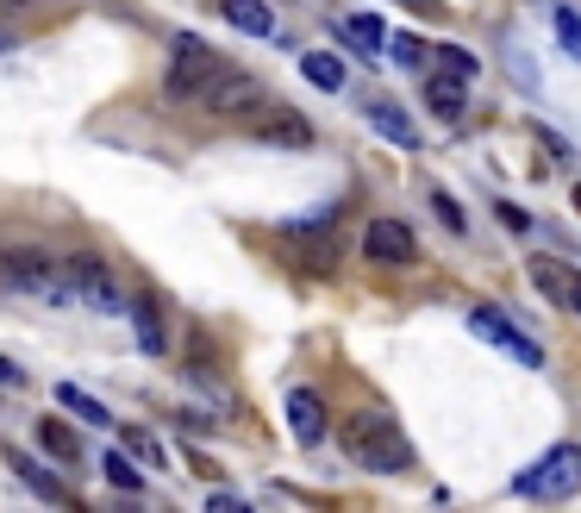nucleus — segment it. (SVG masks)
<instances>
[{
    "label": "nucleus",
    "mask_w": 581,
    "mask_h": 513,
    "mask_svg": "<svg viewBox=\"0 0 581 513\" xmlns=\"http://www.w3.org/2000/svg\"><path fill=\"white\" fill-rule=\"evenodd\" d=\"M219 13H226V26L251 32V38H276V13L263 0H219Z\"/></svg>",
    "instance_id": "nucleus-15"
},
{
    "label": "nucleus",
    "mask_w": 581,
    "mask_h": 513,
    "mask_svg": "<svg viewBox=\"0 0 581 513\" xmlns=\"http://www.w3.org/2000/svg\"><path fill=\"white\" fill-rule=\"evenodd\" d=\"M201 107L219 113V120H244V113H263V82L244 76V70H219V76L201 88Z\"/></svg>",
    "instance_id": "nucleus-7"
},
{
    "label": "nucleus",
    "mask_w": 581,
    "mask_h": 513,
    "mask_svg": "<svg viewBox=\"0 0 581 513\" xmlns=\"http://www.w3.org/2000/svg\"><path fill=\"white\" fill-rule=\"evenodd\" d=\"M38 0H0V13H31Z\"/></svg>",
    "instance_id": "nucleus-29"
},
{
    "label": "nucleus",
    "mask_w": 581,
    "mask_h": 513,
    "mask_svg": "<svg viewBox=\"0 0 581 513\" xmlns=\"http://www.w3.org/2000/svg\"><path fill=\"white\" fill-rule=\"evenodd\" d=\"M431 213L444 220V232H469V213L456 207V195H451V188H431Z\"/></svg>",
    "instance_id": "nucleus-23"
},
{
    "label": "nucleus",
    "mask_w": 581,
    "mask_h": 513,
    "mask_svg": "<svg viewBox=\"0 0 581 513\" xmlns=\"http://www.w3.org/2000/svg\"><path fill=\"white\" fill-rule=\"evenodd\" d=\"M219 70H226V57L213 51L201 32H176V51H169V82H163V88H169L176 101H201V88L219 76Z\"/></svg>",
    "instance_id": "nucleus-4"
},
{
    "label": "nucleus",
    "mask_w": 581,
    "mask_h": 513,
    "mask_svg": "<svg viewBox=\"0 0 581 513\" xmlns=\"http://www.w3.org/2000/svg\"><path fill=\"white\" fill-rule=\"evenodd\" d=\"M38 445H45V451H51L56 463H70V470L81 463V438L70 433V426H63L56 413H51V420H38Z\"/></svg>",
    "instance_id": "nucleus-18"
},
{
    "label": "nucleus",
    "mask_w": 581,
    "mask_h": 513,
    "mask_svg": "<svg viewBox=\"0 0 581 513\" xmlns=\"http://www.w3.org/2000/svg\"><path fill=\"white\" fill-rule=\"evenodd\" d=\"M338 38H344L351 51H363V57L388 51V26H381V13H344V20H338Z\"/></svg>",
    "instance_id": "nucleus-14"
},
{
    "label": "nucleus",
    "mask_w": 581,
    "mask_h": 513,
    "mask_svg": "<svg viewBox=\"0 0 581 513\" xmlns=\"http://www.w3.org/2000/svg\"><path fill=\"white\" fill-rule=\"evenodd\" d=\"M556 38H563V51L581 57V13H576V7H563V13H556Z\"/></svg>",
    "instance_id": "nucleus-26"
},
{
    "label": "nucleus",
    "mask_w": 581,
    "mask_h": 513,
    "mask_svg": "<svg viewBox=\"0 0 581 513\" xmlns=\"http://www.w3.org/2000/svg\"><path fill=\"white\" fill-rule=\"evenodd\" d=\"M288 433H294V445H319L326 438V401L313 388H288Z\"/></svg>",
    "instance_id": "nucleus-11"
},
{
    "label": "nucleus",
    "mask_w": 581,
    "mask_h": 513,
    "mask_svg": "<svg viewBox=\"0 0 581 513\" xmlns=\"http://www.w3.org/2000/svg\"><path fill=\"white\" fill-rule=\"evenodd\" d=\"M131 333H138V345L151 351V358H163V313H156V301L144 295V301H131Z\"/></svg>",
    "instance_id": "nucleus-19"
},
{
    "label": "nucleus",
    "mask_w": 581,
    "mask_h": 513,
    "mask_svg": "<svg viewBox=\"0 0 581 513\" xmlns=\"http://www.w3.org/2000/svg\"><path fill=\"white\" fill-rule=\"evenodd\" d=\"M301 76L313 82V88L338 95V88H344V57H338V51H306L301 57Z\"/></svg>",
    "instance_id": "nucleus-17"
},
{
    "label": "nucleus",
    "mask_w": 581,
    "mask_h": 513,
    "mask_svg": "<svg viewBox=\"0 0 581 513\" xmlns=\"http://www.w3.org/2000/svg\"><path fill=\"white\" fill-rule=\"evenodd\" d=\"M576 313H581V288H576Z\"/></svg>",
    "instance_id": "nucleus-33"
},
{
    "label": "nucleus",
    "mask_w": 581,
    "mask_h": 513,
    "mask_svg": "<svg viewBox=\"0 0 581 513\" xmlns=\"http://www.w3.org/2000/svg\"><path fill=\"white\" fill-rule=\"evenodd\" d=\"M0 388H26V370L13 358H0Z\"/></svg>",
    "instance_id": "nucleus-28"
},
{
    "label": "nucleus",
    "mask_w": 581,
    "mask_h": 513,
    "mask_svg": "<svg viewBox=\"0 0 581 513\" xmlns=\"http://www.w3.org/2000/svg\"><path fill=\"white\" fill-rule=\"evenodd\" d=\"M0 463H7V470H13V476H20V483H26L31 495H38V501H56V508H81V501H76V488L63 483L56 470H45V463H31L26 451H13V445H0Z\"/></svg>",
    "instance_id": "nucleus-9"
},
{
    "label": "nucleus",
    "mask_w": 581,
    "mask_h": 513,
    "mask_svg": "<svg viewBox=\"0 0 581 513\" xmlns=\"http://www.w3.org/2000/svg\"><path fill=\"white\" fill-rule=\"evenodd\" d=\"M363 113H369V126H376L388 145H401V151H413V145H419V126L406 120V107H401V101H388V95H381V101H369Z\"/></svg>",
    "instance_id": "nucleus-13"
},
{
    "label": "nucleus",
    "mask_w": 581,
    "mask_h": 513,
    "mask_svg": "<svg viewBox=\"0 0 581 513\" xmlns=\"http://www.w3.org/2000/svg\"><path fill=\"white\" fill-rule=\"evenodd\" d=\"M569 201H576V213H581V182H576V188H569Z\"/></svg>",
    "instance_id": "nucleus-30"
},
{
    "label": "nucleus",
    "mask_w": 581,
    "mask_h": 513,
    "mask_svg": "<svg viewBox=\"0 0 581 513\" xmlns=\"http://www.w3.org/2000/svg\"><path fill=\"white\" fill-rule=\"evenodd\" d=\"M101 470H106V483L119 488V495H138V488H144V470H138V458H131V451H106Z\"/></svg>",
    "instance_id": "nucleus-21"
},
{
    "label": "nucleus",
    "mask_w": 581,
    "mask_h": 513,
    "mask_svg": "<svg viewBox=\"0 0 581 513\" xmlns=\"http://www.w3.org/2000/svg\"><path fill=\"white\" fill-rule=\"evenodd\" d=\"M126 451H131L138 463H151V470L163 463V445L151 438V426H131V433H126Z\"/></svg>",
    "instance_id": "nucleus-25"
},
{
    "label": "nucleus",
    "mask_w": 581,
    "mask_h": 513,
    "mask_svg": "<svg viewBox=\"0 0 581 513\" xmlns=\"http://www.w3.org/2000/svg\"><path fill=\"white\" fill-rule=\"evenodd\" d=\"M338 438H344V458H351L356 470H369V476H406V470H413V445H406V433L381 408L351 413Z\"/></svg>",
    "instance_id": "nucleus-1"
},
{
    "label": "nucleus",
    "mask_w": 581,
    "mask_h": 513,
    "mask_svg": "<svg viewBox=\"0 0 581 513\" xmlns=\"http://www.w3.org/2000/svg\"><path fill=\"white\" fill-rule=\"evenodd\" d=\"M576 488H581V445H551L538 463H526L513 476V495H526V501H569Z\"/></svg>",
    "instance_id": "nucleus-2"
},
{
    "label": "nucleus",
    "mask_w": 581,
    "mask_h": 513,
    "mask_svg": "<svg viewBox=\"0 0 581 513\" xmlns=\"http://www.w3.org/2000/svg\"><path fill=\"white\" fill-rule=\"evenodd\" d=\"M7 288H26L31 301H45V308H76V288H70V270L51 263L45 251H13L7 256Z\"/></svg>",
    "instance_id": "nucleus-3"
},
{
    "label": "nucleus",
    "mask_w": 581,
    "mask_h": 513,
    "mask_svg": "<svg viewBox=\"0 0 581 513\" xmlns=\"http://www.w3.org/2000/svg\"><path fill=\"white\" fill-rule=\"evenodd\" d=\"M531 283H538V295L551 301V308H569L576 313V288H581V276L563 263V256H531Z\"/></svg>",
    "instance_id": "nucleus-10"
},
{
    "label": "nucleus",
    "mask_w": 581,
    "mask_h": 513,
    "mask_svg": "<svg viewBox=\"0 0 581 513\" xmlns=\"http://www.w3.org/2000/svg\"><path fill=\"white\" fill-rule=\"evenodd\" d=\"M431 63H438L444 76H456V82H476V57L463 51V45H438V51H431Z\"/></svg>",
    "instance_id": "nucleus-22"
},
{
    "label": "nucleus",
    "mask_w": 581,
    "mask_h": 513,
    "mask_svg": "<svg viewBox=\"0 0 581 513\" xmlns=\"http://www.w3.org/2000/svg\"><path fill=\"white\" fill-rule=\"evenodd\" d=\"M56 401H63V408L76 413L81 426H113V413H106L101 401H94V395H81L76 383H56Z\"/></svg>",
    "instance_id": "nucleus-20"
},
{
    "label": "nucleus",
    "mask_w": 581,
    "mask_h": 513,
    "mask_svg": "<svg viewBox=\"0 0 581 513\" xmlns=\"http://www.w3.org/2000/svg\"><path fill=\"white\" fill-rule=\"evenodd\" d=\"M256 138H269V145H294L306 151L313 145V126H306L294 107H263V120H256Z\"/></svg>",
    "instance_id": "nucleus-12"
},
{
    "label": "nucleus",
    "mask_w": 581,
    "mask_h": 513,
    "mask_svg": "<svg viewBox=\"0 0 581 513\" xmlns=\"http://www.w3.org/2000/svg\"><path fill=\"white\" fill-rule=\"evenodd\" d=\"M406 7H419V13H431V0H406Z\"/></svg>",
    "instance_id": "nucleus-31"
},
{
    "label": "nucleus",
    "mask_w": 581,
    "mask_h": 513,
    "mask_svg": "<svg viewBox=\"0 0 581 513\" xmlns=\"http://www.w3.org/2000/svg\"><path fill=\"white\" fill-rule=\"evenodd\" d=\"M7 45H13V38H7V32H0V51H7Z\"/></svg>",
    "instance_id": "nucleus-32"
},
{
    "label": "nucleus",
    "mask_w": 581,
    "mask_h": 513,
    "mask_svg": "<svg viewBox=\"0 0 581 513\" xmlns=\"http://www.w3.org/2000/svg\"><path fill=\"white\" fill-rule=\"evenodd\" d=\"M363 256L381 263V270H406V263L419 256L413 226H406V220H369V232H363Z\"/></svg>",
    "instance_id": "nucleus-8"
},
{
    "label": "nucleus",
    "mask_w": 581,
    "mask_h": 513,
    "mask_svg": "<svg viewBox=\"0 0 581 513\" xmlns=\"http://www.w3.org/2000/svg\"><path fill=\"white\" fill-rule=\"evenodd\" d=\"M388 51H394V63H401V70H426V38H413V32L388 38Z\"/></svg>",
    "instance_id": "nucleus-24"
},
{
    "label": "nucleus",
    "mask_w": 581,
    "mask_h": 513,
    "mask_svg": "<svg viewBox=\"0 0 581 513\" xmlns=\"http://www.w3.org/2000/svg\"><path fill=\"white\" fill-rule=\"evenodd\" d=\"M469 82H456V76H426V107L438 113V120H463V107H469V95H463Z\"/></svg>",
    "instance_id": "nucleus-16"
},
{
    "label": "nucleus",
    "mask_w": 581,
    "mask_h": 513,
    "mask_svg": "<svg viewBox=\"0 0 581 513\" xmlns=\"http://www.w3.org/2000/svg\"><path fill=\"white\" fill-rule=\"evenodd\" d=\"M469 333H476V338H488V345H501L506 358H519L526 370H538V363H544V345L519 333V326H513V320H506V313L494 308V301H481V308H469Z\"/></svg>",
    "instance_id": "nucleus-6"
},
{
    "label": "nucleus",
    "mask_w": 581,
    "mask_h": 513,
    "mask_svg": "<svg viewBox=\"0 0 581 513\" xmlns=\"http://www.w3.org/2000/svg\"><path fill=\"white\" fill-rule=\"evenodd\" d=\"M63 270H70V288H76V308H94L106 320L126 313V295H119V283H113V270H106L101 256H70Z\"/></svg>",
    "instance_id": "nucleus-5"
},
{
    "label": "nucleus",
    "mask_w": 581,
    "mask_h": 513,
    "mask_svg": "<svg viewBox=\"0 0 581 513\" xmlns=\"http://www.w3.org/2000/svg\"><path fill=\"white\" fill-rule=\"evenodd\" d=\"M494 213H501V226H506V232H526V226H531V213H526V207H513V201H501Z\"/></svg>",
    "instance_id": "nucleus-27"
}]
</instances>
